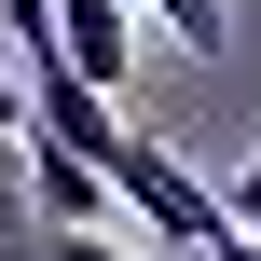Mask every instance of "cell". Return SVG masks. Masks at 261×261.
Listing matches in <instances>:
<instances>
[{
    "label": "cell",
    "mask_w": 261,
    "mask_h": 261,
    "mask_svg": "<svg viewBox=\"0 0 261 261\" xmlns=\"http://www.w3.org/2000/svg\"><path fill=\"white\" fill-rule=\"evenodd\" d=\"M14 165H28V220H55V234H110V220H124V206H110V179H96L83 151L14 138Z\"/></svg>",
    "instance_id": "cell-2"
},
{
    "label": "cell",
    "mask_w": 261,
    "mask_h": 261,
    "mask_svg": "<svg viewBox=\"0 0 261 261\" xmlns=\"http://www.w3.org/2000/svg\"><path fill=\"white\" fill-rule=\"evenodd\" d=\"M220 206H234V234H261V138H248V165H234V193H220Z\"/></svg>",
    "instance_id": "cell-5"
},
{
    "label": "cell",
    "mask_w": 261,
    "mask_h": 261,
    "mask_svg": "<svg viewBox=\"0 0 261 261\" xmlns=\"http://www.w3.org/2000/svg\"><path fill=\"white\" fill-rule=\"evenodd\" d=\"M193 261H261V234H220V248H193Z\"/></svg>",
    "instance_id": "cell-7"
},
{
    "label": "cell",
    "mask_w": 261,
    "mask_h": 261,
    "mask_svg": "<svg viewBox=\"0 0 261 261\" xmlns=\"http://www.w3.org/2000/svg\"><path fill=\"white\" fill-rule=\"evenodd\" d=\"M55 55H69L96 96H124V69H138V0H55Z\"/></svg>",
    "instance_id": "cell-3"
},
{
    "label": "cell",
    "mask_w": 261,
    "mask_h": 261,
    "mask_svg": "<svg viewBox=\"0 0 261 261\" xmlns=\"http://www.w3.org/2000/svg\"><path fill=\"white\" fill-rule=\"evenodd\" d=\"M110 206H124L138 234H165L179 261L234 234V206H220V193H206V179H193V165H179V151L151 138V124H124V151H110Z\"/></svg>",
    "instance_id": "cell-1"
},
{
    "label": "cell",
    "mask_w": 261,
    "mask_h": 261,
    "mask_svg": "<svg viewBox=\"0 0 261 261\" xmlns=\"http://www.w3.org/2000/svg\"><path fill=\"white\" fill-rule=\"evenodd\" d=\"M138 14H165V41H179L193 69H220V55H234V0H138Z\"/></svg>",
    "instance_id": "cell-4"
},
{
    "label": "cell",
    "mask_w": 261,
    "mask_h": 261,
    "mask_svg": "<svg viewBox=\"0 0 261 261\" xmlns=\"http://www.w3.org/2000/svg\"><path fill=\"white\" fill-rule=\"evenodd\" d=\"M0 138H28V96H14V69H0Z\"/></svg>",
    "instance_id": "cell-6"
}]
</instances>
